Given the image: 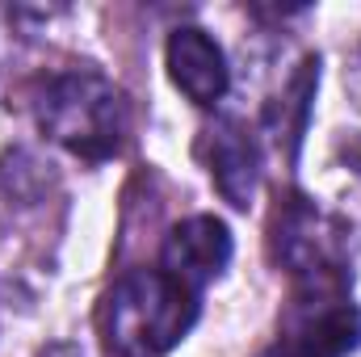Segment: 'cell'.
Masks as SVG:
<instances>
[{"instance_id": "6da1fadb", "label": "cell", "mask_w": 361, "mask_h": 357, "mask_svg": "<svg viewBox=\"0 0 361 357\" xmlns=\"http://www.w3.org/2000/svg\"><path fill=\"white\" fill-rule=\"evenodd\" d=\"M197 320V290L164 269H135L114 282L101 307L105 345L118 357H164L189 337Z\"/></svg>"}, {"instance_id": "8992f818", "label": "cell", "mask_w": 361, "mask_h": 357, "mask_svg": "<svg viewBox=\"0 0 361 357\" xmlns=\"http://www.w3.org/2000/svg\"><path fill=\"white\" fill-rule=\"evenodd\" d=\"M164 63H169V76L193 105H214L227 97L231 85V68H227V55L223 47L197 30V25H185L169 38L164 47Z\"/></svg>"}, {"instance_id": "52a82bcc", "label": "cell", "mask_w": 361, "mask_h": 357, "mask_svg": "<svg viewBox=\"0 0 361 357\" xmlns=\"http://www.w3.org/2000/svg\"><path fill=\"white\" fill-rule=\"evenodd\" d=\"M206 164H210V181L235 210L252 206L257 181H261V156L244 126H235V122L210 126L206 131Z\"/></svg>"}, {"instance_id": "3957f363", "label": "cell", "mask_w": 361, "mask_h": 357, "mask_svg": "<svg viewBox=\"0 0 361 357\" xmlns=\"http://www.w3.org/2000/svg\"><path fill=\"white\" fill-rule=\"evenodd\" d=\"M361 345V311L345 282H311L281 320V357H345Z\"/></svg>"}, {"instance_id": "ba28073f", "label": "cell", "mask_w": 361, "mask_h": 357, "mask_svg": "<svg viewBox=\"0 0 361 357\" xmlns=\"http://www.w3.org/2000/svg\"><path fill=\"white\" fill-rule=\"evenodd\" d=\"M42 357H85L80 349H72V345H55V349H47Z\"/></svg>"}, {"instance_id": "7a4b0ae2", "label": "cell", "mask_w": 361, "mask_h": 357, "mask_svg": "<svg viewBox=\"0 0 361 357\" xmlns=\"http://www.w3.org/2000/svg\"><path fill=\"white\" fill-rule=\"evenodd\" d=\"M38 126L47 131V139H55L59 147H68L80 160H109L122 139H126V101L101 72L89 68H72L51 76L38 101Z\"/></svg>"}, {"instance_id": "5b68a950", "label": "cell", "mask_w": 361, "mask_h": 357, "mask_svg": "<svg viewBox=\"0 0 361 357\" xmlns=\"http://www.w3.org/2000/svg\"><path fill=\"white\" fill-rule=\"evenodd\" d=\"M231 231L223 219L214 214H193V219H180L177 227L169 231L164 248H160V269L202 294V286H210L223 269L231 265Z\"/></svg>"}, {"instance_id": "277c9868", "label": "cell", "mask_w": 361, "mask_h": 357, "mask_svg": "<svg viewBox=\"0 0 361 357\" xmlns=\"http://www.w3.org/2000/svg\"><path fill=\"white\" fill-rule=\"evenodd\" d=\"M277 253L302 286L345 282V231L315 206L294 202L286 219H277Z\"/></svg>"}]
</instances>
